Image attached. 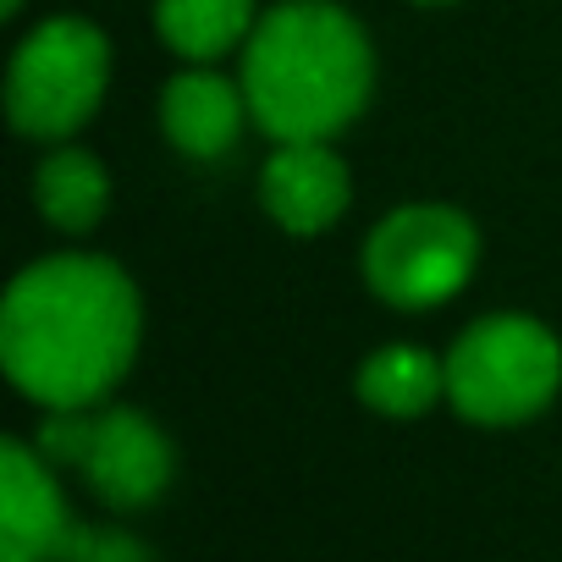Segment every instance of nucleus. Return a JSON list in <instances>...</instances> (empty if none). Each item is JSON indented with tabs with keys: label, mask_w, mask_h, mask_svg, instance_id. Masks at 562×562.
Returning a JSON list of instances; mask_svg holds the SVG:
<instances>
[{
	"label": "nucleus",
	"mask_w": 562,
	"mask_h": 562,
	"mask_svg": "<svg viewBox=\"0 0 562 562\" xmlns=\"http://www.w3.org/2000/svg\"><path fill=\"white\" fill-rule=\"evenodd\" d=\"M138 353V293L111 259L29 265L0 304V359L45 408H94Z\"/></svg>",
	"instance_id": "obj_1"
},
{
	"label": "nucleus",
	"mask_w": 562,
	"mask_h": 562,
	"mask_svg": "<svg viewBox=\"0 0 562 562\" xmlns=\"http://www.w3.org/2000/svg\"><path fill=\"white\" fill-rule=\"evenodd\" d=\"M370 78L364 29L331 0H281L254 23L243 50L248 111L276 144L342 133L364 111Z\"/></svg>",
	"instance_id": "obj_2"
},
{
	"label": "nucleus",
	"mask_w": 562,
	"mask_h": 562,
	"mask_svg": "<svg viewBox=\"0 0 562 562\" xmlns=\"http://www.w3.org/2000/svg\"><path fill=\"white\" fill-rule=\"evenodd\" d=\"M562 381V348L524 315H491L447 353V397L474 425H518L551 403Z\"/></svg>",
	"instance_id": "obj_3"
},
{
	"label": "nucleus",
	"mask_w": 562,
	"mask_h": 562,
	"mask_svg": "<svg viewBox=\"0 0 562 562\" xmlns=\"http://www.w3.org/2000/svg\"><path fill=\"white\" fill-rule=\"evenodd\" d=\"M105 72H111V50L94 23L78 18L40 23L12 56V78H7L12 127L29 138L78 133L105 94Z\"/></svg>",
	"instance_id": "obj_4"
},
{
	"label": "nucleus",
	"mask_w": 562,
	"mask_h": 562,
	"mask_svg": "<svg viewBox=\"0 0 562 562\" xmlns=\"http://www.w3.org/2000/svg\"><path fill=\"white\" fill-rule=\"evenodd\" d=\"M40 452L50 463L83 469V480L111 507H144L171 480V441L133 408H50L40 425Z\"/></svg>",
	"instance_id": "obj_5"
},
{
	"label": "nucleus",
	"mask_w": 562,
	"mask_h": 562,
	"mask_svg": "<svg viewBox=\"0 0 562 562\" xmlns=\"http://www.w3.org/2000/svg\"><path fill=\"white\" fill-rule=\"evenodd\" d=\"M474 226L447 204H403L392 210L364 248L370 288L397 310H430L452 299L474 270Z\"/></svg>",
	"instance_id": "obj_6"
},
{
	"label": "nucleus",
	"mask_w": 562,
	"mask_h": 562,
	"mask_svg": "<svg viewBox=\"0 0 562 562\" xmlns=\"http://www.w3.org/2000/svg\"><path fill=\"white\" fill-rule=\"evenodd\" d=\"M72 518L50 458L7 441L0 447V562H61L72 540Z\"/></svg>",
	"instance_id": "obj_7"
},
{
	"label": "nucleus",
	"mask_w": 562,
	"mask_h": 562,
	"mask_svg": "<svg viewBox=\"0 0 562 562\" xmlns=\"http://www.w3.org/2000/svg\"><path fill=\"white\" fill-rule=\"evenodd\" d=\"M265 204L288 232H326L348 204V166L326 138H293L265 166Z\"/></svg>",
	"instance_id": "obj_8"
},
{
	"label": "nucleus",
	"mask_w": 562,
	"mask_h": 562,
	"mask_svg": "<svg viewBox=\"0 0 562 562\" xmlns=\"http://www.w3.org/2000/svg\"><path fill=\"white\" fill-rule=\"evenodd\" d=\"M243 116L248 111V94L243 83H226L215 72H182L166 83L160 94V122H166V138L182 149V155H226L243 133Z\"/></svg>",
	"instance_id": "obj_9"
},
{
	"label": "nucleus",
	"mask_w": 562,
	"mask_h": 562,
	"mask_svg": "<svg viewBox=\"0 0 562 562\" xmlns=\"http://www.w3.org/2000/svg\"><path fill=\"white\" fill-rule=\"evenodd\" d=\"M160 40L188 61H221L232 45L254 34V0H160Z\"/></svg>",
	"instance_id": "obj_10"
},
{
	"label": "nucleus",
	"mask_w": 562,
	"mask_h": 562,
	"mask_svg": "<svg viewBox=\"0 0 562 562\" xmlns=\"http://www.w3.org/2000/svg\"><path fill=\"white\" fill-rule=\"evenodd\" d=\"M441 392H447V364H436L425 348H408V342L370 353L359 370V397L381 414H397V419L425 414Z\"/></svg>",
	"instance_id": "obj_11"
},
{
	"label": "nucleus",
	"mask_w": 562,
	"mask_h": 562,
	"mask_svg": "<svg viewBox=\"0 0 562 562\" xmlns=\"http://www.w3.org/2000/svg\"><path fill=\"white\" fill-rule=\"evenodd\" d=\"M34 199L61 232H89V226H100V215L111 204V182L89 149H61L40 166Z\"/></svg>",
	"instance_id": "obj_12"
},
{
	"label": "nucleus",
	"mask_w": 562,
	"mask_h": 562,
	"mask_svg": "<svg viewBox=\"0 0 562 562\" xmlns=\"http://www.w3.org/2000/svg\"><path fill=\"white\" fill-rule=\"evenodd\" d=\"M61 562H155V557L122 529H72Z\"/></svg>",
	"instance_id": "obj_13"
},
{
	"label": "nucleus",
	"mask_w": 562,
	"mask_h": 562,
	"mask_svg": "<svg viewBox=\"0 0 562 562\" xmlns=\"http://www.w3.org/2000/svg\"><path fill=\"white\" fill-rule=\"evenodd\" d=\"M18 7H23V0H0V18H12Z\"/></svg>",
	"instance_id": "obj_14"
}]
</instances>
